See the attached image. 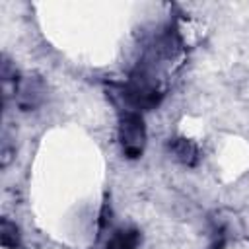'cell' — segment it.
I'll use <instances>...</instances> for the list:
<instances>
[{
  "label": "cell",
  "instance_id": "6da1fadb",
  "mask_svg": "<svg viewBox=\"0 0 249 249\" xmlns=\"http://www.w3.org/2000/svg\"><path fill=\"white\" fill-rule=\"evenodd\" d=\"M121 140L124 146V152L130 158L140 156L142 144H144V126L142 119L136 113H126L121 123Z\"/></svg>",
  "mask_w": 249,
  "mask_h": 249
},
{
  "label": "cell",
  "instance_id": "7a4b0ae2",
  "mask_svg": "<svg viewBox=\"0 0 249 249\" xmlns=\"http://www.w3.org/2000/svg\"><path fill=\"white\" fill-rule=\"evenodd\" d=\"M138 233L136 231H117L107 243V249H136Z\"/></svg>",
  "mask_w": 249,
  "mask_h": 249
},
{
  "label": "cell",
  "instance_id": "3957f363",
  "mask_svg": "<svg viewBox=\"0 0 249 249\" xmlns=\"http://www.w3.org/2000/svg\"><path fill=\"white\" fill-rule=\"evenodd\" d=\"M171 148H173V154H175L181 161H185V163H189V165H193V163L196 161V148H195L189 140L177 138V140H173Z\"/></svg>",
  "mask_w": 249,
  "mask_h": 249
}]
</instances>
